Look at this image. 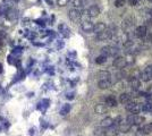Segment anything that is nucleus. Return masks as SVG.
Returning a JSON list of instances; mask_svg holds the SVG:
<instances>
[{"instance_id": "8", "label": "nucleus", "mask_w": 152, "mask_h": 136, "mask_svg": "<svg viewBox=\"0 0 152 136\" xmlns=\"http://www.w3.org/2000/svg\"><path fill=\"white\" fill-rule=\"evenodd\" d=\"M86 14H88L89 17H92V18L98 17L100 15V8L97 5H93V6L89 7V9L86 10Z\"/></svg>"}, {"instance_id": "6", "label": "nucleus", "mask_w": 152, "mask_h": 136, "mask_svg": "<svg viewBox=\"0 0 152 136\" xmlns=\"http://www.w3.org/2000/svg\"><path fill=\"white\" fill-rule=\"evenodd\" d=\"M112 66L117 69H123L127 66V61H126V58L125 57H116L114 59V62H112Z\"/></svg>"}, {"instance_id": "11", "label": "nucleus", "mask_w": 152, "mask_h": 136, "mask_svg": "<svg viewBox=\"0 0 152 136\" xmlns=\"http://www.w3.org/2000/svg\"><path fill=\"white\" fill-rule=\"evenodd\" d=\"M94 111L98 115H104L108 111V105L107 104H103V103H99V104H97L94 107Z\"/></svg>"}, {"instance_id": "13", "label": "nucleus", "mask_w": 152, "mask_h": 136, "mask_svg": "<svg viewBox=\"0 0 152 136\" xmlns=\"http://www.w3.org/2000/svg\"><path fill=\"white\" fill-rule=\"evenodd\" d=\"M106 29H107V26H106V24H104L103 22H98L97 24H94V29H93V32H94L96 34H99V33L103 32V31H104Z\"/></svg>"}, {"instance_id": "9", "label": "nucleus", "mask_w": 152, "mask_h": 136, "mask_svg": "<svg viewBox=\"0 0 152 136\" xmlns=\"http://www.w3.org/2000/svg\"><path fill=\"white\" fill-rule=\"evenodd\" d=\"M81 26L85 33H91V32H93V29H94V24L91 21H83Z\"/></svg>"}, {"instance_id": "3", "label": "nucleus", "mask_w": 152, "mask_h": 136, "mask_svg": "<svg viewBox=\"0 0 152 136\" xmlns=\"http://www.w3.org/2000/svg\"><path fill=\"white\" fill-rule=\"evenodd\" d=\"M125 109L127 111H129L131 113H139L140 111H142V104H140L135 101H129L125 104Z\"/></svg>"}, {"instance_id": "20", "label": "nucleus", "mask_w": 152, "mask_h": 136, "mask_svg": "<svg viewBox=\"0 0 152 136\" xmlns=\"http://www.w3.org/2000/svg\"><path fill=\"white\" fill-rule=\"evenodd\" d=\"M142 111L152 115V102H145L142 104Z\"/></svg>"}, {"instance_id": "26", "label": "nucleus", "mask_w": 152, "mask_h": 136, "mask_svg": "<svg viewBox=\"0 0 152 136\" xmlns=\"http://www.w3.org/2000/svg\"><path fill=\"white\" fill-rule=\"evenodd\" d=\"M104 127H102V126H100L99 128H96L94 129V135H104Z\"/></svg>"}, {"instance_id": "2", "label": "nucleus", "mask_w": 152, "mask_h": 136, "mask_svg": "<svg viewBox=\"0 0 152 136\" xmlns=\"http://www.w3.org/2000/svg\"><path fill=\"white\" fill-rule=\"evenodd\" d=\"M145 121V118L142 116H139L136 113H131L127 118H126V123H128L129 125H142Z\"/></svg>"}, {"instance_id": "1", "label": "nucleus", "mask_w": 152, "mask_h": 136, "mask_svg": "<svg viewBox=\"0 0 152 136\" xmlns=\"http://www.w3.org/2000/svg\"><path fill=\"white\" fill-rule=\"evenodd\" d=\"M116 31V30H115ZM114 31V26H111V27H107L103 32L101 33H99V34H97V41L98 42H102V41H108V40H110V39H112V36H114V34L116 33Z\"/></svg>"}, {"instance_id": "27", "label": "nucleus", "mask_w": 152, "mask_h": 136, "mask_svg": "<svg viewBox=\"0 0 152 136\" xmlns=\"http://www.w3.org/2000/svg\"><path fill=\"white\" fill-rule=\"evenodd\" d=\"M70 2V0H57V5L59 7H65Z\"/></svg>"}, {"instance_id": "28", "label": "nucleus", "mask_w": 152, "mask_h": 136, "mask_svg": "<svg viewBox=\"0 0 152 136\" xmlns=\"http://www.w3.org/2000/svg\"><path fill=\"white\" fill-rule=\"evenodd\" d=\"M124 5H125V0H115V7L120 8V7H124Z\"/></svg>"}, {"instance_id": "24", "label": "nucleus", "mask_w": 152, "mask_h": 136, "mask_svg": "<svg viewBox=\"0 0 152 136\" xmlns=\"http://www.w3.org/2000/svg\"><path fill=\"white\" fill-rule=\"evenodd\" d=\"M125 58H126L127 65H132V64H134V61H135V59H134V56H133V53H127V56H126Z\"/></svg>"}, {"instance_id": "25", "label": "nucleus", "mask_w": 152, "mask_h": 136, "mask_svg": "<svg viewBox=\"0 0 152 136\" xmlns=\"http://www.w3.org/2000/svg\"><path fill=\"white\" fill-rule=\"evenodd\" d=\"M106 61H107V57L103 56V54L99 56V57H97V59H96V62H97L98 65H102V64H104Z\"/></svg>"}, {"instance_id": "4", "label": "nucleus", "mask_w": 152, "mask_h": 136, "mask_svg": "<svg viewBox=\"0 0 152 136\" xmlns=\"http://www.w3.org/2000/svg\"><path fill=\"white\" fill-rule=\"evenodd\" d=\"M68 17H69V19H70L72 22L78 23V22H81V19H82V13H81V10H80L78 8H72V9L68 11Z\"/></svg>"}, {"instance_id": "16", "label": "nucleus", "mask_w": 152, "mask_h": 136, "mask_svg": "<svg viewBox=\"0 0 152 136\" xmlns=\"http://www.w3.org/2000/svg\"><path fill=\"white\" fill-rule=\"evenodd\" d=\"M131 99H132V95L128 94V93H121L119 95V102L123 103V104H126L127 102H129Z\"/></svg>"}, {"instance_id": "21", "label": "nucleus", "mask_w": 152, "mask_h": 136, "mask_svg": "<svg viewBox=\"0 0 152 136\" xmlns=\"http://www.w3.org/2000/svg\"><path fill=\"white\" fill-rule=\"evenodd\" d=\"M98 77H100V80H110L111 74L108 70H101L98 73Z\"/></svg>"}, {"instance_id": "32", "label": "nucleus", "mask_w": 152, "mask_h": 136, "mask_svg": "<svg viewBox=\"0 0 152 136\" xmlns=\"http://www.w3.org/2000/svg\"><path fill=\"white\" fill-rule=\"evenodd\" d=\"M147 92H148V93H149L150 95H152V85H151V86H149V88H148V91H147Z\"/></svg>"}, {"instance_id": "23", "label": "nucleus", "mask_w": 152, "mask_h": 136, "mask_svg": "<svg viewBox=\"0 0 152 136\" xmlns=\"http://www.w3.org/2000/svg\"><path fill=\"white\" fill-rule=\"evenodd\" d=\"M142 129H143V132L145 133V135H147V134H150V133H152V124L143 125V126H142Z\"/></svg>"}, {"instance_id": "34", "label": "nucleus", "mask_w": 152, "mask_h": 136, "mask_svg": "<svg viewBox=\"0 0 152 136\" xmlns=\"http://www.w3.org/2000/svg\"><path fill=\"white\" fill-rule=\"evenodd\" d=\"M149 41H150V42L152 43V34L150 35V36H149Z\"/></svg>"}, {"instance_id": "5", "label": "nucleus", "mask_w": 152, "mask_h": 136, "mask_svg": "<svg viewBox=\"0 0 152 136\" xmlns=\"http://www.w3.org/2000/svg\"><path fill=\"white\" fill-rule=\"evenodd\" d=\"M141 81L143 82H149L150 80H152V65L147 66L143 72H141V77H140Z\"/></svg>"}, {"instance_id": "29", "label": "nucleus", "mask_w": 152, "mask_h": 136, "mask_svg": "<svg viewBox=\"0 0 152 136\" xmlns=\"http://www.w3.org/2000/svg\"><path fill=\"white\" fill-rule=\"evenodd\" d=\"M145 135V133L143 132V129H142V127H140V128H137V131L135 132V136H144Z\"/></svg>"}, {"instance_id": "17", "label": "nucleus", "mask_w": 152, "mask_h": 136, "mask_svg": "<svg viewBox=\"0 0 152 136\" xmlns=\"http://www.w3.org/2000/svg\"><path fill=\"white\" fill-rule=\"evenodd\" d=\"M118 129H119V132H121V133H128V132L132 129V125H129L128 123H121V124L118 126Z\"/></svg>"}, {"instance_id": "37", "label": "nucleus", "mask_w": 152, "mask_h": 136, "mask_svg": "<svg viewBox=\"0 0 152 136\" xmlns=\"http://www.w3.org/2000/svg\"><path fill=\"white\" fill-rule=\"evenodd\" d=\"M150 13H151V15H152V9H151V11H150Z\"/></svg>"}, {"instance_id": "18", "label": "nucleus", "mask_w": 152, "mask_h": 136, "mask_svg": "<svg viewBox=\"0 0 152 136\" xmlns=\"http://www.w3.org/2000/svg\"><path fill=\"white\" fill-rule=\"evenodd\" d=\"M106 104L108 107H116L117 105V100L115 99V96L109 95V96L106 98Z\"/></svg>"}, {"instance_id": "35", "label": "nucleus", "mask_w": 152, "mask_h": 136, "mask_svg": "<svg viewBox=\"0 0 152 136\" xmlns=\"http://www.w3.org/2000/svg\"><path fill=\"white\" fill-rule=\"evenodd\" d=\"M47 2H48V3H52V1H51V0H47Z\"/></svg>"}, {"instance_id": "22", "label": "nucleus", "mask_w": 152, "mask_h": 136, "mask_svg": "<svg viewBox=\"0 0 152 136\" xmlns=\"http://www.w3.org/2000/svg\"><path fill=\"white\" fill-rule=\"evenodd\" d=\"M74 8H80L81 6H83V0H70L69 2Z\"/></svg>"}, {"instance_id": "31", "label": "nucleus", "mask_w": 152, "mask_h": 136, "mask_svg": "<svg viewBox=\"0 0 152 136\" xmlns=\"http://www.w3.org/2000/svg\"><path fill=\"white\" fill-rule=\"evenodd\" d=\"M68 110H69V105H66V107L64 108V110L61 111V113H62V115H65V112H66V111H68Z\"/></svg>"}, {"instance_id": "10", "label": "nucleus", "mask_w": 152, "mask_h": 136, "mask_svg": "<svg viewBox=\"0 0 152 136\" xmlns=\"http://www.w3.org/2000/svg\"><path fill=\"white\" fill-rule=\"evenodd\" d=\"M118 127L116 125H112L108 128H106L104 131V136H117L118 135Z\"/></svg>"}, {"instance_id": "39", "label": "nucleus", "mask_w": 152, "mask_h": 136, "mask_svg": "<svg viewBox=\"0 0 152 136\" xmlns=\"http://www.w3.org/2000/svg\"><path fill=\"white\" fill-rule=\"evenodd\" d=\"M0 45H1V42H0Z\"/></svg>"}, {"instance_id": "12", "label": "nucleus", "mask_w": 152, "mask_h": 136, "mask_svg": "<svg viewBox=\"0 0 152 136\" xmlns=\"http://www.w3.org/2000/svg\"><path fill=\"white\" fill-rule=\"evenodd\" d=\"M114 124H115V120H114L111 117H106V118H103V119L101 120V124H100V126L104 127V128H108V127L112 126Z\"/></svg>"}, {"instance_id": "30", "label": "nucleus", "mask_w": 152, "mask_h": 136, "mask_svg": "<svg viewBox=\"0 0 152 136\" xmlns=\"http://www.w3.org/2000/svg\"><path fill=\"white\" fill-rule=\"evenodd\" d=\"M140 1H141V0H128V2H129L131 6H137Z\"/></svg>"}, {"instance_id": "33", "label": "nucleus", "mask_w": 152, "mask_h": 136, "mask_svg": "<svg viewBox=\"0 0 152 136\" xmlns=\"http://www.w3.org/2000/svg\"><path fill=\"white\" fill-rule=\"evenodd\" d=\"M1 73H2V65L0 64V74H1Z\"/></svg>"}, {"instance_id": "38", "label": "nucleus", "mask_w": 152, "mask_h": 136, "mask_svg": "<svg viewBox=\"0 0 152 136\" xmlns=\"http://www.w3.org/2000/svg\"><path fill=\"white\" fill-rule=\"evenodd\" d=\"M149 1H150V2H152V0H149Z\"/></svg>"}, {"instance_id": "7", "label": "nucleus", "mask_w": 152, "mask_h": 136, "mask_svg": "<svg viewBox=\"0 0 152 136\" xmlns=\"http://www.w3.org/2000/svg\"><path fill=\"white\" fill-rule=\"evenodd\" d=\"M147 32H148L147 26L141 25V26H137V27L135 29V31H134V35H135V38H137V39H143V38H145Z\"/></svg>"}, {"instance_id": "14", "label": "nucleus", "mask_w": 152, "mask_h": 136, "mask_svg": "<svg viewBox=\"0 0 152 136\" xmlns=\"http://www.w3.org/2000/svg\"><path fill=\"white\" fill-rule=\"evenodd\" d=\"M98 86L101 90H108L111 86V81L110 80H100L98 83Z\"/></svg>"}, {"instance_id": "19", "label": "nucleus", "mask_w": 152, "mask_h": 136, "mask_svg": "<svg viewBox=\"0 0 152 136\" xmlns=\"http://www.w3.org/2000/svg\"><path fill=\"white\" fill-rule=\"evenodd\" d=\"M111 51H112V46L111 45L103 46L101 49V54L106 56V57H111Z\"/></svg>"}, {"instance_id": "36", "label": "nucleus", "mask_w": 152, "mask_h": 136, "mask_svg": "<svg viewBox=\"0 0 152 136\" xmlns=\"http://www.w3.org/2000/svg\"><path fill=\"white\" fill-rule=\"evenodd\" d=\"M150 22H151V23H152V18H151V19H150Z\"/></svg>"}, {"instance_id": "15", "label": "nucleus", "mask_w": 152, "mask_h": 136, "mask_svg": "<svg viewBox=\"0 0 152 136\" xmlns=\"http://www.w3.org/2000/svg\"><path fill=\"white\" fill-rule=\"evenodd\" d=\"M131 88H132V90L133 91L140 90V88H141V80L134 77V78L131 81Z\"/></svg>"}]
</instances>
